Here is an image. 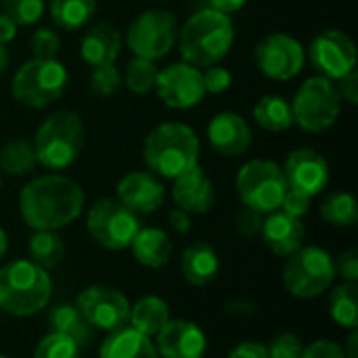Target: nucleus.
<instances>
[{
    "instance_id": "1",
    "label": "nucleus",
    "mask_w": 358,
    "mask_h": 358,
    "mask_svg": "<svg viewBox=\"0 0 358 358\" xmlns=\"http://www.w3.org/2000/svg\"><path fill=\"white\" fill-rule=\"evenodd\" d=\"M84 210V191L61 174L29 180L19 193V214L34 231H59Z\"/></svg>"
},
{
    "instance_id": "2",
    "label": "nucleus",
    "mask_w": 358,
    "mask_h": 358,
    "mask_svg": "<svg viewBox=\"0 0 358 358\" xmlns=\"http://www.w3.org/2000/svg\"><path fill=\"white\" fill-rule=\"evenodd\" d=\"M235 27L227 13L203 8L195 13L178 31V48L185 63L195 67L218 65L231 50Z\"/></svg>"
},
{
    "instance_id": "3",
    "label": "nucleus",
    "mask_w": 358,
    "mask_h": 358,
    "mask_svg": "<svg viewBox=\"0 0 358 358\" xmlns=\"http://www.w3.org/2000/svg\"><path fill=\"white\" fill-rule=\"evenodd\" d=\"M149 170L164 178H178L199 162V138L187 124L166 122L149 132L143 147Z\"/></svg>"
},
{
    "instance_id": "4",
    "label": "nucleus",
    "mask_w": 358,
    "mask_h": 358,
    "mask_svg": "<svg viewBox=\"0 0 358 358\" xmlns=\"http://www.w3.org/2000/svg\"><path fill=\"white\" fill-rule=\"evenodd\" d=\"M52 294V281L31 260H13L0 268V308L13 317L40 313Z\"/></svg>"
},
{
    "instance_id": "5",
    "label": "nucleus",
    "mask_w": 358,
    "mask_h": 358,
    "mask_svg": "<svg viewBox=\"0 0 358 358\" xmlns=\"http://www.w3.org/2000/svg\"><path fill=\"white\" fill-rule=\"evenodd\" d=\"M36 162L48 170L69 168L84 149V124L73 111H57L48 115L31 141Z\"/></svg>"
},
{
    "instance_id": "6",
    "label": "nucleus",
    "mask_w": 358,
    "mask_h": 358,
    "mask_svg": "<svg viewBox=\"0 0 358 358\" xmlns=\"http://www.w3.org/2000/svg\"><path fill=\"white\" fill-rule=\"evenodd\" d=\"M67 86V69L57 59H31L23 63L10 82V92L17 103L31 109L52 105Z\"/></svg>"
},
{
    "instance_id": "7",
    "label": "nucleus",
    "mask_w": 358,
    "mask_h": 358,
    "mask_svg": "<svg viewBox=\"0 0 358 358\" xmlns=\"http://www.w3.org/2000/svg\"><path fill=\"white\" fill-rule=\"evenodd\" d=\"M294 124L304 132L319 134L331 128L342 113V99L334 80L323 76L308 78L292 101Z\"/></svg>"
},
{
    "instance_id": "8",
    "label": "nucleus",
    "mask_w": 358,
    "mask_h": 358,
    "mask_svg": "<svg viewBox=\"0 0 358 358\" xmlns=\"http://www.w3.org/2000/svg\"><path fill=\"white\" fill-rule=\"evenodd\" d=\"M237 193L245 208L262 214L277 212L287 193L283 168L271 159H252L237 172Z\"/></svg>"
},
{
    "instance_id": "9",
    "label": "nucleus",
    "mask_w": 358,
    "mask_h": 358,
    "mask_svg": "<svg viewBox=\"0 0 358 358\" xmlns=\"http://www.w3.org/2000/svg\"><path fill=\"white\" fill-rule=\"evenodd\" d=\"M287 258L289 260L283 268V283L292 296L308 300L325 294L336 277L334 260L325 250L317 245H302Z\"/></svg>"
},
{
    "instance_id": "10",
    "label": "nucleus",
    "mask_w": 358,
    "mask_h": 358,
    "mask_svg": "<svg viewBox=\"0 0 358 358\" xmlns=\"http://www.w3.org/2000/svg\"><path fill=\"white\" fill-rule=\"evenodd\" d=\"M126 40L134 57L157 61L166 57L178 40L176 17L170 10L149 8L130 23Z\"/></svg>"
},
{
    "instance_id": "11",
    "label": "nucleus",
    "mask_w": 358,
    "mask_h": 358,
    "mask_svg": "<svg viewBox=\"0 0 358 358\" xmlns=\"http://www.w3.org/2000/svg\"><path fill=\"white\" fill-rule=\"evenodd\" d=\"M86 229L101 248L117 252L130 248L134 235L141 229V222L138 216L120 201L99 199L88 210Z\"/></svg>"
},
{
    "instance_id": "12",
    "label": "nucleus",
    "mask_w": 358,
    "mask_h": 358,
    "mask_svg": "<svg viewBox=\"0 0 358 358\" xmlns=\"http://www.w3.org/2000/svg\"><path fill=\"white\" fill-rule=\"evenodd\" d=\"M76 308L82 313L86 323L99 331H117L130 321V302L128 298L111 287L92 285L86 287L76 302Z\"/></svg>"
},
{
    "instance_id": "13",
    "label": "nucleus",
    "mask_w": 358,
    "mask_h": 358,
    "mask_svg": "<svg viewBox=\"0 0 358 358\" xmlns=\"http://www.w3.org/2000/svg\"><path fill=\"white\" fill-rule=\"evenodd\" d=\"M254 57H256L258 69L266 78L279 80V82L296 78L302 71L304 61H306L304 46L296 38L281 34V31L264 36L256 44Z\"/></svg>"
},
{
    "instance_id": "14",
    "label": "nucleus",
    "mask_w": 358,
    "mask_h": 358,
    "mask_svg": "<svg viewBox=\"0 0 358 358\" xmlns=\"http://www.w3.org/2000/svg\"><path fill=\"white\" fill-rule=\"evenodd\" d=\"M308 59L319 76L342 80L357 67V46L344 31L327 29L310 42Z\"/></svg>"
},
{
    "instance_id": "15",
    "label": "nucleus",
    "mask_w": 358,
    "mask_h": 358,
    "mask_svg": "<svg viewBox=\"0 0 358 358\" xmlns=\"http://www.w3.org/2000/svg\"><path fill=\"white\" fill-rule=\"evenodd\" d=\"M155 90L170 109H191L206 96L203 73L191 63H172L166 69H159Z\"/></svg>"
},
{
    "instance_id": "16",
    "label": "nucleus",
    "mask_w": 358,
    "mask_h": 358,
    "mask_svg": "<svg viewBox=\"0 0 358 358\" xmlns=\"http://www.w3.org/2000/svg\"><path fill=\"white\" fill-rule=\"evenodd\" d=\"M283 174L289 189L315 197L329 182V164L315 149H296L287 155Z\"/></svg>"
},
{
    "instance_id": "17",
    "label": "nucleus",
    "mask_w": 358,
    "mask_h": 358,
    "mask_svg": "<svg viewBox=\"0 0 358 358\" xmlns=\"http://www.w3.org/2000/svg\"><path fill=\"white\" fill-rule=\"evenodd\" d=\"M157 338V355L162 358H203L208 340L203 331L185 319H170Z\"/></svg>"
},
{
    "instance_id": "18",
    "label": "nucleus",
    "mask_w": 358,
    "mask_h": 358,
    "mask_svg": "<svg viewBox=\"0 0 358 358\" xmlns=\"http://www.w3.org/2000/svg\"><path fill=\"white\" fill-rule=\"evenodd\" d=\"M166 189L153 172H130L117 182V201L134 214H151L162 208Z\"/></svg>"
},
{
    "instance_id": "19",
    "label": "nucleus",
    "mask_w": 358,
    "mask_h": 358,
    "mask_svg": "<svg viewBox=\"0 0 358 358\" xmlns=\"http://www.w3.org/2000/svg\"><path fill=\"white\" fill-rule=\"evenodd\" d=\"M208 141L212 149L227 157L243 155L252 145V130L248 122L233 111H222L208 124Z\"/></svg>"
},
{
    "instance_id": "20",
    "label": "nucleus",
    "mask_w": 358,
    "mask_h": 358,
    "mask_svg": "<svg viewBox=\"0 0 358 358\" xmlns=\"http://www.w3.org/2000/svg\"><path fill=\"white\" fill-rule=\"evenodd\" d=\"M172 199L178 206V210L193 216V214H206L208 210H212L216 195H214V187L210 178L203 174L199 166H195L189 172L180 174L178 178H174Z\"/></svg>"
},
{
    "instance_id": "21",
    "label": "nucleus",
    "mask_w": 358,
    "mask_h": 358,
    "mask_svg": "<svg viewBox=\"0 0 358 358\" xmlns=\"http://www.w3.org/2000/svg\"><path fill=\"white\" fill-rule=\"evenodd\" d=\"M304 224L300 218L296 216H289L285 214L283 210L281 212H271L266 218H264V224H262V239L266 243V248L275 254V256H292L296 250L302 248V241H304Z\"/></svg>"
},
{
    "instance_id": "22",
    "label": "nucleus",
    "mask_w": 358,
    "mask_h": 358,
    "mask_svg": "<svg viewBox=\"0 0 358 358\" xmlns=\"http://www.w3.org/2000/svg\"><path fill=\"white\" fill-rule=\"evenodd\" d=\"M120 50H122V34H120V29L115 25H111L107 21H101V23L92 25L86 31V36L82 38V44H80L82 59L90 67L115 63Z\"/></svg>"
},
{
    "instance_id": "23",
    "label": "nucleus",
    "mask_w": 358,
    "mask_h": 358,
    "mask_svg": "<svg viewBox=\"0 0 358 358\" xmlns=\"http://www.w3.org/2000/svg\"><path fill=\"white\" fill-rule=\"evenodd\" d=\"M218 271H220V260L212 245L197 241L182 252L180 273L187 283H191L195 287H203L214 281Z\"/></svg>"
},
{
    "instance_id": "24",
    "label": "nucleus",
    "mask_w": 358,
    "mask_h": 358,
    "mask_svg": "<svg viewBox=\"0 0 358 358\" xmlns=\"http://www.w3.org/2000/svg\"><path fill=\"white\" fill-rule=\"evenodd\" d=\"M99 358H159L155 344L132 327L111 331L103 342Z\"/></svg>"
},
{
    "instance_id": "25",
    "label": "nucleus",
    "mask_w": 358,
    "mask_h": 358,
    "mask_svg": "<svg viewBox=\"0 0 358 358\" xmlns=\"http://www.w3.org/2000/svg\"><path fill=\"white\" fill-rule=\"evenodd\" d=\"M130 248L134 258L147 268H162L172 258V241L162 229H138Z\"/></svg>"
},
{
    "instance_id": "26",
    "label": "nucleus",
    "mask_w": 358,
    "mask_h": 358,
    "mask_svg": "<svg viewBox=\"0 0 358 358\" xmlns=\"http://www.w3.org/2000/svg\"><path fill=\"white\" fill-rule=\"evenodd\" d=\"M48 327H50V334H59V336L69 338L80 350L86 348L94 338V329L86 323L82 313L71 304L55 306L50 310V317H48Z\"/></svg>"
},
{
    "instance_id": "27",
    "label": "nucleus",
    "mask_w": 358,
    "mask_h": 358,
    "mask_svg": "<svg viewBox=\"0 0 358 358\" xmlns=\"http://www.w3.org/2000/svg\"><path fill=\"white\" fill-rule=\"evenodd\" d=\"M168 321H170V308L157 296L141 298L134 306H130V321H128L130 327L149 340L155 338Z\"/></svg>"
},
{
    "instance_id": "28",
    "label": "nucleus",
    "mask_w": 358,
    "mask_h": 358,
    "mask_svg": "<svg viewBox=\"0 0 358 358\" xmlns=\"http://www.w3.org/2000/svg\"><path fill=\"white\" fill-rule=\"evenodd\" d=\"M254 117L268 132H285L294 124L292 103L287 99H283V96L266 94L256 103Z\"/></svg>"
},
{
    "instance_id": "29",
    "label": "nucleus",
    "mask_w": 358,
    "mask_h": 358,
    "mask_svg": "<svg viewBox=\"0 0 358 358\" xmlns=\"http://www.w3.org/2000/svg\"><path fill=\"white\" fill-rule=\"evenodd\" d=\"M29 256L31 262L44 271L57 268L65 258L63 239L57 235V231H36L29 239Z\"/></svg>"
},
{
    "instance_id": "30",
    "label": "nucleus",
    "mask_w": 358,
    "mask_h": 358,
    "mask_svg": "<svg viewBox=\"0 0 358 358\" xmlns=\"http://www.w3.org/2000/svg\"><path fill=\"white\" fill-rule=\"evenodd\" d=\"M94 8H96L94 0H50L52 23L65 31H73L86 25Z\"/></svg>"
},
{
    "instance_id": "31",
    "label": "nucleus",
    "mask_w": 358,
    "mask_h": 358,
    "mask_svg": "<svg viewBox=\"0 0 358 358\" xmlns=\"http://www.w3.org/2000/svg\"><path fill=\"white\" fill-rule=\"evenodd\" d=\"M329 313L331 319L346 327V329H357L358 327V287L357 283H342L334 289L329 298Z\"/></svg>"
},
{
    "instance_id": "32",
    "label": "nucleus",
    "mask_w": 358,
    "mask_h": 358,
    "mask_svg": "<svg viewBox=\"0 0 358 358\" xmlns=\"http://www.w3.org/2000/svg\"><path fill=\"white\" fill-rule=\"evenodd\" d=\"M36 153L31 143L27 141H10L0 149V170L13 176H23L34 172Z\"/></svg>"
},
{
    "instance_id": "33",
    "label": "nucleus",
    "mask_w": 358,
    "mask_h": 358,
    "mask_svg": "<svg viewBox=\"0 0 358 358\" xmlns=\"http://www.w3.org/2000/svg\"><path fill=\"white\" fill-rule=\"evenodd\" d=\"M321 216L334 227H352L358 218L357 201L346 191H336L321 203Z\"/></svg>"
},
{
    "instance_id": "34",
    "label": "nucleus",
    "mask_w": 358,
    "mask_h": 358,
    "mask_svg": "<svg viewBox=\"0 0 358 358\" xmlns=\"http://www.w3.org/2000/svg\"><path fill=\"white\" fill-rule=\"evenodd\" d=\"M157 76H159V69H157L155 61L134 57L126 67V86L134 94H147V92L155 90Z\"/></svg>"
},
{
    "instance_id": "35",
    "label": "nucleus",
    "mask_w": 358,
    "mask_h": 358,
    "mask_svg": "<svg viewBox=\"0 0 358 358\" xmlns=\"http://www.w3.org/2000/svg\"><path fill=\"white\" fill-rule=\"evenodd\" d=\"M34 358H82V350L69 338L48 334L38 342Z\"/></svg>"
},
{
    "instance_id": "36",
    "label": "nucleus",
    "mask_w": 358,
    "mask_h": 358,
    "mask_svg": "<svg viewBox=\"0 0 358 358\" xmlns=\"http://www.w3.org/2000/svg\"><path fill=\"white\" fill-rule=\"evenodd\" d=\"M2 13L10 17L17 27L34 25L44 13V0H2Z\"/></svg>"
},
{
    "instance_id": "37",
    "label": "nucleus",
    "mask_w": 358,
    "mask_h": 358,
    "mask_svg": "<svg viewBox=\"0 0 358 358\" xmlns=\"http://www.w3.org/2000/svg\"><path fill=\"white\" fill-rule=\"evenodd\" d=\"M120 86H122V73L113 63L111 65H99L90 73V88L101 96L115 94L120 90Z\"/></svg>"
},
{
    "instance_id": "38",
    "label": "nucleus",
    "mask_w": 358,
    "mask_h": 358,
    "mask_svg": "<svg viewBox=\"0 0 358 358\" xmlns=\"http://www.w3.org/2000/svg\"><path fill=\"white\" fill-rule=\"evenodd\" d=\"M59 48H61V40H59L57 31H52L48 27L34 31V36H31L34 59H55Z\"/></svg>"
},
{
    "instance_id": "39",
    "label": "nucleus",
    "mask_w": 358,
    "mask_h": 358,
    "mask_svg": "<svg viewBox=\"0 0 358 358\" xmlns=\"http://www.w3.org/2000/svg\"><path fill=\"white\" fill-rule=\"evenodd\" d=\"M266 352H268V358H302L304 344L294 334H281L271 342Z\"/></svg>"
},
{
    "instance_id": "40",
    "label": "nucleus",
    "mask_w": 358,
    "mask_h": 358,
    "mask_svg": "<svg viewBox=\"0 0 358 358\" xmlns=\"http://www.w3.org/2000/svg\"><path fill=\"white\" fill-rule=\"evenodd\" d=\"M203 73V86H206V92L210 94H222L224 90L231 88L233 84V76L229 69L220 67V65H210Z\"/></svg>"
},
{
    "instance_id": "41",
    "label": "nucleus",
    "mask_w": 358,
    "mask_h": 358,
    "mask_svg": "<svg viewBox=\"0 0 358 358\" xmlns=\"http://www.w3.org/2000/svg\"><path fill=\"white\" fill-rule=\"evenodd\" d=\"M262 224H264V214L262 212H256L252 208H243L235 216V229L243 237H256V235H260Z\"/></svg>"
},
{
    "instance_id": "42",
    "label": "nucleus",
    "mask_w": 358,
    "mask_h": 358,
    "mask_svg": "<svg viewBox=\"0 0 358 358\" xmlns=\"http://www.w3.org/2000/svg\"><path fill=\"white\" fill-rule=\"evenodd\" d=\"M281 208H283L285 214L296 216V218H302L310 210V197L306 193H302V191L287 189V193H285V197L281 201Z\"/></svg>"
},
{
    "instance_id": "43",
    "label": "nucleus",
    "mask_w": 358,
    "mask_h": 358,
    "mask_svg": "<svg viewBox=\"0 0 358 358\" xmlns=\"http://www.w3.org/2000/svg\"><path fill=\"white\" fill-rule=\"evenodd\" d=\"M334 266H336V273H340L344 281H348V283H357L358 281L357 250H346V252L338 258V262H334Z\"/></svg>"
},
{
    "instance_id": "44",
    "label": "nucleus",
    "mask_w": 358,
    "mask_h": 358,
    "mask_svg": "<svg viewBox=\"0 0 358 358\" xmlns=\"http://www.w3.org/2000/svg\"><path fill=\"white\" fill-rule=\"evenodd\" d=\"M302 358H346L342 346H338L331 340H317L308 348H304Z\"/></svg>"
},
{
    "instance_id": "45",
    "label": "nucleus",
    "mask_w": 358,
    "mask_h": 358,
    "mask_svg": "<svg viewBox=\"0 0 358 358\" xmlns=\"http://www.w3.org/2000/svg\"><path fill=\"white\" fill-rule=\"evenodd\" d=\"M338 92H340V99L348 101L350 105H357L358 103V73L357 69H352L348 76H344L340 80V86H338Z\"/></svg>"
},
{
    "instance_id": "46",
    "label": "nucleus",
    "mask_w": 358,
    "mask_h": 358,
    "mask_svg": "<svg viewBox=\"0 0 358 358\" xmlns=\"http://www.w3.org/2000/svg\"><path fill=\"white\" fill-rule=\"evenodd\" d=\"M229 358H268V352L266 346L258 342H243L229 355Z\"/></svg>"
},
{
    "instance_id": "47",
    "label": "nucleus",
    "mask_w": 358,
    "mask_h": 358,
    "mask_svg": "<svg viewBox=\"0 0 358 358\" xmlns=\"http://www.w3.org/2000/svg\"><path fill=\"white\" fill-rule=\"evenodd\" d=\"M168 224H170L176 233L185 235V233L191 231V214H187V212H182V210H172V212L168 214Z\"/></svg>"
},
{
    "instance_id": "48",
    "label": "nucleus",
    "mask_w": 358,
    "mask_h": 358,
    "mask_svg": "<svg viewBox=\"0 0 358 358\" xmlns=\"http://www.w3.org/2000/svg\"><path fill=\"white\" fill-rule=\"evenodd\" d=\"M15 34H17V23L10 17H6L4 13H0V44L10 42L15 38Z\"/></svg>"
},
{
    "instance_id": "49",
    "label": "nucleus",
    "mask_w": 358,
    "mask_h": 358,
    "mask_svg": "<svg viewBox=\"0 0 358 358\" xmlns=\"http://www.w3.org/2000/svg\"><path fill=\"white\" fill-rule=\"evenodd\" d=\"M212 2V8H216V10H220V13H235V10H239L241 6H245V2L248 0H210Z\"/></svg>"
},
{
    "instance_id": "50",
    "label": "nucleus",
    "mask_w": 358,
    "mask_h": 358,
    "mask_svg": "<svg viewBox=\"0 0 358 358\" xmlns=\"http://www.w3.org/2000/svg\"><path fill=\"white\" fill-rule=\"evenodd\" d=\"M346 358H358V334L357 329H352L348 342H346V350H344Z\"/></svg>"
},
{
    "instance_id": "51",
    "label": "nucleus",
    "mask_w": 358,
    "mask_h": 358,
    "mask_svg": "<svg viewBox=\"0 0 358 358\" xmlns=\"http://www.w3.org/2000/svg\"><path fill=\"white\" fill-rule=\"evenodd\" d=\"M243 308H254V306H252L250 302H233V304L227 306V313H229V315H237V317H248L250 313L243 310Z\"/></svg>"
},
{
    "instance_id": "52",
    "label": "nucleus",
    "mask_w": 358,
    "mask_h": 358,
    "mask_svg": "<svg viewBox=\"0 0 358 358\" xmlns=\"http://www.w3.org/2000/svg\"><path fill=\"white\" fill-rule=\"evenodd\" d=\"M6 67H8V52H6V46L0 44V76L6 71Z\"/></svg>"
},
{
    "instance_id": "53",
    "label": "nucleus",
    "mask_w": 358,
    "mask_h": 358,
    "mask_svg": "<svg viewBox=\"0 0 358 358\" xmlns=\"http://www.w3.org/2000/svg\"><path fill=\"white\" fill-rule=\"evenodd\" d=\"M6 250H8V237H6L4 229L0 227V258L6 254Z\"/></svg>"
},
{
    "instance_id": "54",
    "label": "nucleus",
    "mask_w": 358,
    "mask_h": 358,
    "mask_svg": "<svg viewBox=\"0 0 358 358\" xmlns=\"http://www.w3.org/2000/svg\"><path fill=\"white\" fill-rule=\"evenodd\" d=\"M0 185H2V170H0Z\"/></svg>"
},
{
    "instance_id": "55",
    "label": "nucleus",
    "mask_w": 358,
    "mask_h": 358,
    "mask_svg": "<svg viewBox=\"0 0 358 358\" xmlns=\"http://www.w3.org/2000/svg\"><path fill=\"white\" fill-rule=\"evenodd\" d=\"M0 358H6V357H2V355H0Z\"/></svg>"
}]
</instances>
